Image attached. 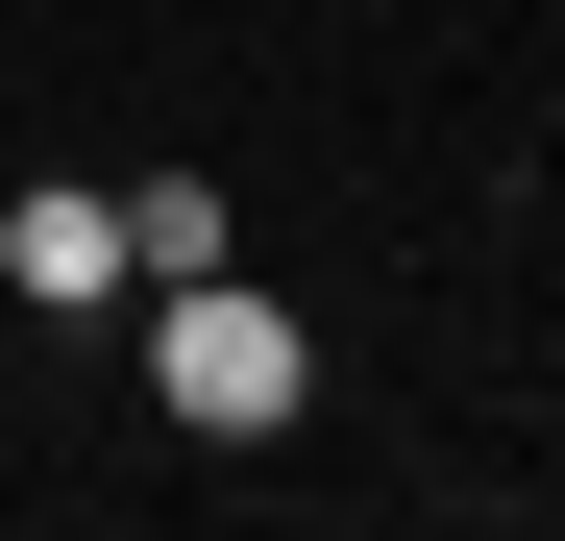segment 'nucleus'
<instances>
[{
	"label": "nucleus",
	"mask_w": 565,
	"mask_h": 541,
	"mask_svg": "<svg viewBox=\"0 0 565 541\" xmlns=\"http://www.w3.org/2000/svg\"><path fill=\"white\" fill-rule=\"evenodd\" d=\"M124 270H222V172H124Z\"/></svg>",
	"instance_id": "3"
},
{
	"label": "nucleus",
	"mask_w": 565,
	"mask_h": 541,
	"mask_svg": "<svg viewBox=\"0 0 565 541\" xmlns=\"http://www.w3.org/2000/svg\"><path fill=\"white\" fill-rule=\"evenodd\" d=\"M148 394L198 418V443H296V394H320V344H296V296L222 246V270H148Z\"/></svg>",
	"instance_id": "1"
},
{
	"label": "nucleus",
	"mask_w": 565,
	"mask_h": 541,
	"mask_svg": "<svg viewBox=\"0 0 565 541\" xmlns=\"http://www.w3.org/2000/svg\"><path fill=\"white\" fill-rule=\"evenodd\" d=\"M0 296H25V320H99V296H148L99 172H25V198H0Z\"/></svg>",
	"instance_id": "2"
}]
</instances>
